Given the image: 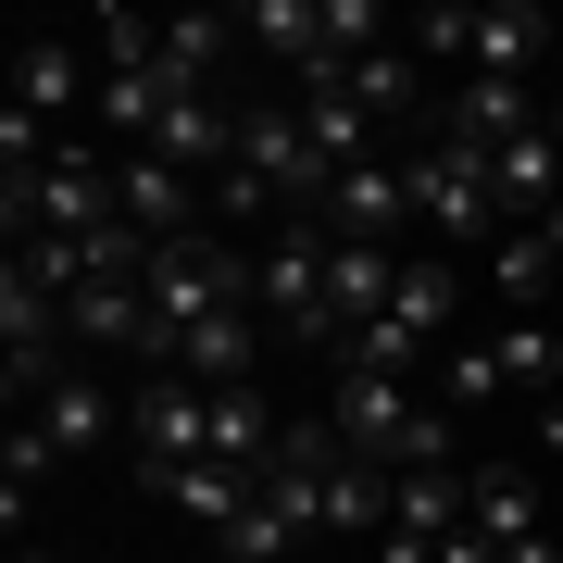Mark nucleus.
<instances>
[{
	"label": "nucleus",
	"instance_id": "nucleus-2",
	"mask_svg": "<svg viewBox=\"0 0 563 563\" xmlns=\"http://www.w3.org/2000/svg\"><path fill=\"white\" fill-rule=\"evenodd\" d=\"M251 301H263V325H276V339H301V351L339 363V313H325V225H313V213L276 225V239L251 251Z\"/></svg>",
	"mask_w": 563,
	"mask_h": 563
},
{
	"label": "nucleus",
	"instance_id": "nucleus-5",
	"mask_svg": "<svg viewBox=\"0 0 563 563\" xmlns=\"http://www.w3.org/2000/svg\"><path fill=\"white\" fill-rule=\"evenodd\" d=\"M526 125H539V113H526V88H514V76H451L439 101H426V139L463 151V163H501Z\"/></svg>",
	"mask_w": 563,
	"mask_h": 563
},
{
	"label": "nucleus",
	"instance_id": "nucleus-9",
	"mask_svg": "<svg viewBox=\"0 0 563 563\" xmlns=\"http://www.w3.org/2000/svg\"><path fill=\"white\" fill-rule=\"evenodd\" d=\"M225 51H239V13H163V63H151V76L176 88V101H213Z\"/></svg>",
	"mask_w": 563,
	"mask_h": 563
},
{
	"label": "nucleus",
	"instance_id": "nucleus-14",
	"mask_svg": "<svg viewBox=\"0 0 563 563\" xmlns=\"http://www.w3.org/2000/svg\"><path fill=\"white\" fill-rule=\"evenodd\" d=\"M488 401H501V351H488V339H451L439 351V413H488Z\"/></svg>",
	"mask_w": 563,
	"mask_h": 563
},
{
	"label": "nucleus",
	"instance_id": "nucleus-11",
	"mask_svg": "<svg viewBox=\"0 0 563 563\" xmlns=\"http://www.w3.org/2000/svg\"><path fill=\"white\" fill-rule=\"evenodd\" d=\"M488 351H501V388H526V401H551V388H563L551 313H501V325H488Z\"/></svg>",
	"mask_w": 563,
	"mask_h": 563
},
{
	"label": "nucleus",
	"instance_id": "nucleus-1",
	"mask_svg": "<svg viewBox=\"0 0 563 563\" xmlns=\"http://www.w3.org/2000/svg\"><path fill=\"white\" fill-rule=\"evenodd\" d=\"M451 313H463L451 251H413V263H401V288H388V313L363 325V339H351L339 363H351V376H426V363L451 351Z\"/></svg>",
	"mask_w": 563,
	"mask_h": 563
},
{
	"label": "nucleus",
	"instance_id": "nucleus-6",
	"mask_svg": "<svg viewBox=\"0 0 563 563\" xmlns=\"http://www.w3.org/2000/svg\"><path fill=\"white\" fill-rule=\"evenodd\" d=\"M113 201H125V225H139L151 251H176V239L213 225V188L176 176V163H151V151H113Z\"/></svg>",
	"mask_w": 563,
	"mask_h": 563
},
{
	"label": "nucleus",
	"instance_id": "nucleus-4",
	"mask_svg": "<svg viewBox=\"0 0 563 563\" xmlns=\"http://www.w3.org/2000/svg\"><path fill=\"white\" fill-rule=\"evenodd\" d=\"M239 163L276 188L288 213H325V188H339L325 151H313V125H301V101H239Z\"/></svg>",
	"mask_w": 563,
	"mask_h": 563
},
{
	"label": "nucleus",
	"instance_id": "nucleus-10",
	"mask_svg": "<svg viewBox=\"0 0 563 563\" xmlns=\"http://www.w3.org/2000/svg\"><path fill=\"white\" fill-rule=\"evenodd\" d=\"M551 276H563V213L501 225V251H488V288H501L514 313H539V301H551Z\"/></svg>",
	"mask_w": 563,
	"mask_h": 563
},
{
	"label": "nucleus",
	"instance_id": "nucleus-3",
	"mask_svg": "<svg viewBox=\"0 0 563 563\" xmlns=\"http://www.w3.org/2000/svg\"><path fill=\"white\" fill-rule=\"evenodd\" d=\"M413 225H426V251L439 239H476V251H501V188H488V163H463L439 139H413Z\"/></svg>",
	"mask_w": 563,
	"mask_h": 563
},
{
	"label": "nucleus",
	"instance_id": "nucleus-13",
	"mask_svg": "<svg viewBox=\"0 0 563 563\" xmlns=\"http://www.w3.org/2000/svg\"><path fill=\"white\" fill-rule=\"evenodd\" d=\"M539 476H514V463H476V539L488 551H514V539H539Z\"/></svg>",
	"mask_w": 563,
	"mask_h": 563
},
{
	"label": "nucleus",
	"instance_id": "nucleus-12",
	"mask_svg": "<svg viewBox=\"0 0 563 563\" xmlns=\"http://www.w3.org/2000/svg\"><path fill=\"white\" fill-rule=\"evenodd\" d=\"M339 76H351V101H363V113H376V125H388V139H401V113L426 101V63H413L401 38H388V51H363V63H339Z\"/></svg>",
	"mask_w": 563,
	"mask_h": 563
},
{
	"label": "nucleus",
	"instance_id": "nucleus-7",
	"mask_svg": "<svg viewBox=\"0 0 563 563\" xmlns=\"http://www.w3.org/2000/svg\"><path fill=\"white\" fill-rule=\"evenodd\" d=\"M325 239H376V251H401V225H413V163L388 151V163H351L339 188H325Z\"/></svg>",
	"mask_w": 563,
	"mask_h": 563
},
{
	"label": "nucleus",
	"instance_id": "nucleus-8",
	"mask_svg": "<svg viewBox=\"0 0 563 563\" xmlns=\"http://www.w3.org/2000/svg\"><path fill=\"white\" fill-rule=\"evenodd\" d=\"M413 251H376V239H325V313H339V351L363 339V325L388 313V288H401Z\"/></svg>",
	"mask_w": 563,
	"mask_h": 563
},
{
	"label": "nucleus",
	"instance_id": "nucleus-15",
	"mask_svg": "<svg viewBox=\"0 0 563 563\" xmlns=\"http://www.w3.org/2000/svg\"><path fill=\"white\" fill-rule=\"evenodd\" d=\"M539 451L563 463V388H551V401H539Z\"/></svg>",
	"mask_w": 563,
	"mask_h": 563
}]
</instances>
